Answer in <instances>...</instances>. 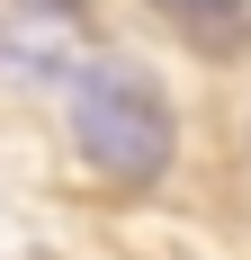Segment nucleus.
Masks as SVG:
<instances>
[{
	"mask_svg": "<svg viewBox=\"0 0 251 260\" xmlns=\"http://www.w3.org/2000/svg\"><path fill=\"white\" fill-rule=\"evenodd\" d=\"M18 9H36V18H63V27H81V18H90V0H18Z\"/></svg>",
	"mask_w": 251,
	"mask_h": 260,
	"instance_id": "nucleus-3",
	"label": "nucleus"
},
{
	"mask_svg": "<svg viewBox=\"0 0 251 260\" xmlns=\"http://www.w3.org/2000/svg\"><path fill=\"white\" fill-rule=\"evenodd\" d=\"M63 117H72V144L90 161V180L144 198V188L171 180L179 161V117H171V90L144 72V63H81L72 90H63Z\"/></svg>",
	"mask_w": 251,
	"mask_h": 260,
	"instance_id": "nucleus-1",
	"label": "nucleus"
},
{
	"mask_svg": "<svg viewBox=\"0 0 251 260\" xmlns=\"http://www.w3.org/2000/svg\"><path fill=\"white\" fill-rule=\"evenodd\" d=\"M144 9L206 63H242L251 54V0H144Z\"/></svg>",
	"mask_w": 251,
	"mask_h": 260,
	"instance_id": "nucleus-2",
	"label": "nucleus"
}]
</instances>
